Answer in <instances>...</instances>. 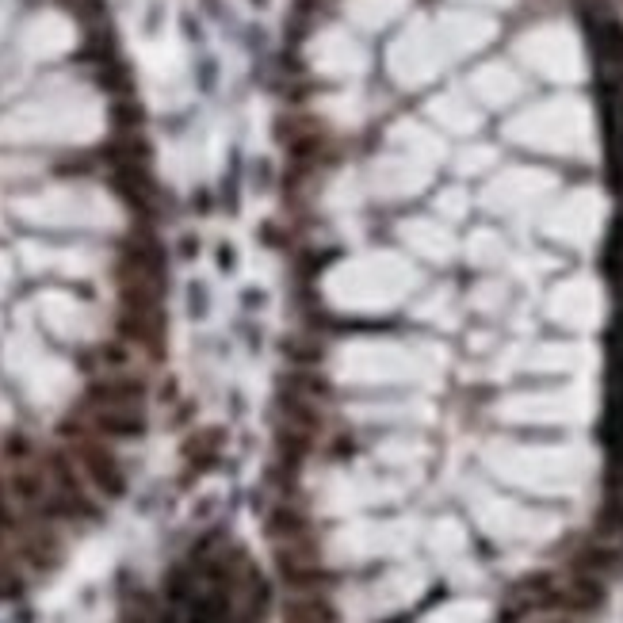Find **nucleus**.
Instances as JSON below:
<instances>
[{"instance_id":"f03ea898","label":"nucleus","mask_w":623,"mask_h":623,"mask_svg":"<svg viewBox=\"0 0 623 623\" xmlns=\"http://www.w3.org/2000/svg\"><path fill=\"white\" fill-rule=\"evenodd\" d=\"M88 402L107 405V410H142V402H146V383H142V378H126V375L96 378V383L88 386Z\"/></svg>"},{"instance_id":"7ed1b4c3","label":"nucleus","mask_w":623,"mask_h":623,"mask_svg":"<svg viewBox=\"0 0 623 623\" xmlns=\"http://www.w3.org/2000/svg\"><path fill=\"white\" fill-rule=\"evenodd\" d=\"M92 428L104 436H142L146 432V417H142V410H107V405H96L92 410Z\"/></svg>"},{"instance_id":"20e7f679","label":"nucleus","mask_w":623,"mask_h":623,"mask_svg":"<svg viewBox=\"0 0 623 623\" xmlns=\"http://www.w3.org/2000/svg\"><path fill=\"white\" fill-rule=\"evenodd\" d=\"M126 348L123 345H104L99 348V363H107V367H126Z\"/></svg>"},{"instance_id":"f257e3e1","label":"nucleus","mask_w":623,"mask_h":623,"mask_svg":"<svg viewBox=\"0 0 623 623\" xmlns=\"http://www.w3.org/2000/svg\"><path fill=\"white\" fill-rule=\"evenodd\" d=\"M73 455H77V463H81L84 470L92 475V482L99 486V490L107 493V497H123V490H126V478H123V470H119V463H115V455L107 448H99L96 440H88V436H77V443H73Z\"/></svg>"}]
</instances>
